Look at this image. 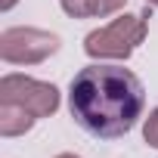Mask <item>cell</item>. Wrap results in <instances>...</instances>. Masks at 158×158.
Returning <instances> with one entry per match:
<instances>
[{
	"mask_svg": "<svg viewBox=\"0 0 158 158\" xmlns=\"http://www.w3.org/2000/svg\"><path fill=\"white\" fill-rule=\"evenodd\" d=\"M68 109L87 133L99 139H118L143 118L146 90L130 68L93 62L71 77Z\"/></svg>",
	"mask_w": 158,
	"mask_h": 158,
	"instance_id": "cell-1",
	"label": "cell"
},
{
	"mask_svg": "<svg viewBox=\"0 0 158 158\" xmlns=\"http://www.w3.org/2000/svg\"><path fill=\"white\" fill-rule=\"evenodd\" d=\"M149 3L143 13H124L118 19H112L109 25L90 31L84 37V53L90 59H127L143 40H146V31H149Z\"/></svg>",
	"mask_w": 158,
	"mask_h": 158,
	"instance_id": "cell-2",
	"label": "cell"
},
{
	"mask_svg": "<svg viewBox=\"0 0 158 158\" xmlns=\"http://www.w3.org/2000/svg\"><path fill=\"white\" fill-rule=\"evenodd\" d=\"M59 50V37L40 28H6L0 34V59L10 65H40Z\"/></svg>",
	"mask_w": 158,
	"mask_h": 158,
	"instance_id": "cell-3",
	"label": "cell"
},
{
	"mask_svg": "<svg viewBox=\"0 0 158 158\" xmlns=\"http://www.w3.org/2000/svg\"><path fill=\"white\" fill-rule=\"evenodd\" d=\"M0 102H16L28 109L34 118H50L59 109V90L56 84L34 81L25 74H3L0 77Z\"/></svg>",
	"mask_w": 158,
	"mask_h": 158,
	"instance_id": "cell-4",
	"label": "cell"
},
{
	"mask_svg": "<svg viewBox=\"0 0 158 158\" xmlns=\"http://www.w3.org/2000/svg\"><path fill=\"white\" fill-rule=\"evenodd\" d=\"M124 6L127 0H68V3H62V10L74 19H106Z\"/></svg>",
	"mask_w": 158,
	"mask_h": 158,
	"instance_id": "cell-5",
	"label": "cell"
},
{
	"mask_svg": "<svg viewBox=\"0 0 158 158\" xmlns=\"http://www.w3.org/2000/svg\"><path fill=\"white\" fill-rule=\"evenodd\" d=\"M34 115L16 102H0V136H22L34 127Z\"/></svg>",
	"mask_w": 158,
	"mask_h": 158,
	"instance_id": "cell-6",
	"label": "cell"
},
{
	"mask_svg": "<svg viewBox=\"0 0 158 158\" xmlns=\"http://www.w3.org/2000/svg\"><path fill=\"white\" fill-rule=\"evenodd\" d=\"M143 139H146L152 149H158V106L149 112V118H146V124H143Z\"/></svg>",
	"mask_w": 158,
	"mask_h": 158,
	"instance_id": "cell-7",
	"label": "cell"
},
{
	"mask_svg": "<svg viewBox=\"0 0 158 158\" xmlns=\"http://www.w3.org/2000/svg\"><path fill=\"white\" fill-rule=\"evenodd\" d=\"M16 3H19V0H0V10H3V13H10Z\"/></svg>",
	"mask_w": 158,
	"mask_h": 158,
	"instance_id": "cell-8",
	"label": "cell"
},
{
	"mask_svg": "<svg viewBox=\"0 0 158 158\" xmlns=\"http://www.w3.org/2000/svg\"><path fill=\"white\" fill-rule=\"evenodd\" d=\"M56 158H81V155H74V152H62V155H56Z\"/></svg>",
	"mask_w": 158,
	"mask_h": 158,
	"instance_id": "cell-9",
	"label": "cell"
},
{
	"mask_svg": "<svg viewBox=\"0 0 158 158\" xmlns=\"http://www.w3.org/2000/svg\"><path fill=\"white\" fill-rule=\"evenodd\" d=\"M146 3H149V6H158V0H146Z\"/></svg>",
	"mask_w": 158,
	"mask_h": 158,
	"instance_id": "cell-10",
	"label": "cell"
},
{
	"mask_svg": "<svg viewBox=\"0 0 158 158\" xmlns=\"http://www.w3.org/2000/svg\"><path fill=\"white\" fill-rule=\"evenodd\" d=\"M59 3H68V0H59Z\"/></svg>",
	"mask_w": 158,
	"mask_h": 158,
	"instance_id": "cell-11",
	"label": "cell"
}]
</instances>
